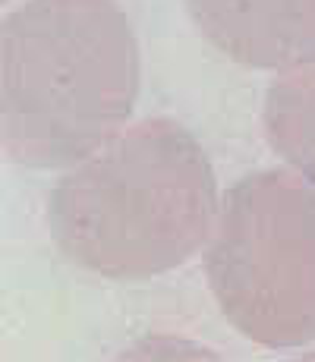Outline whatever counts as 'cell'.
I'll list each match as a JSON object with an SVG mask.
<instances>
[{
    "instance_id": "obj_1",
    "label": "cell",
    "mask_w": 315,
    "mask_h": 362,
    "mask_svg": "<svg viewBox=\"0 0 315 362\" xmlns=\"http://www.w3.org/2000/svg\"><path fill=\"white\" fill-rule=\"evenodd\" d=\"M218 177L177 120L130 123L47 196L57 252L108 281H149L205 249L218 218Z\"/></svg>"
},
{
    "instance_id": "obj_2",
    "label": "cell",
    "mask_w": 315,
    "mask_h": 362,
    "mask_svg": "<svg viewBox=\"0 0 315 362\" xmlns=\"http://www.w3.org/2000/svg\"><path fill=\"white\" fill-rule=\"evenodd\" d=\"M142 86L139 41L117 0H25L0 29L4 151L69 170L126 129Z\"/></svg>"
},
{
    "instance_id": "obj_3",
    "label": "cell",
    "mask_w": 315,
    "mask_h": 362,
    "mask_svg": "<svg viewBox=\"0 0 315 362\" xmlns=\"http://www.w3.org/2000/svg\"><path fill=\"white\" fill-rule=\"evenodd\" d=\"M230 328L271 350L315 340V186L290 167L240 177L202 252Z\"/></svg>"
},
{
    "instance_id": "obj_4",
    "label": "cell",
    "mask_w": 315,
    "mask_h": 362,
    "mask_svg": "<svg viewBox=\"0 0 315 362\" xmlns=\"http://www.w3.org/2000/svg\"><path fill=\"white\" fill-rule=\"evenodd\" d=\"M199 32L224 57L252 69L315 60V0H186Z\"/></svg>"
},
{
    "instance_id": "obj_5",
    "label": "cell",
    "mask_w": 315,
    "mask_h": 362,
    "mask_svg": "<svg viewBox=\"0 0 315 362\" xmlns=\"http://www.w3.org/2000/svg\"><path fill=\"white\" fill-rule=\"evenodd\" d=\"M268 145L315 186V60L281 69L262 107Z\"/></svg>"
},
{
    "instance_id": "obj_6",
    "label": "cell",
    "mask_w": 315,
    "mask_h": 362,
    "mask_svg": "<svg viewBox=\"0 0 315 362\" xmlns=\"http://www.w3.org/2000/svg\"><path fill=\"white\" fill-rule=\"evenodd\" d=\"M312 356H315V353H312Z\"/></svg>"
}]
</instances>
